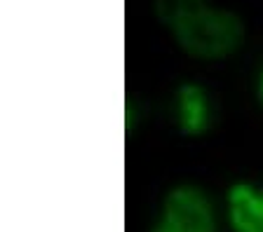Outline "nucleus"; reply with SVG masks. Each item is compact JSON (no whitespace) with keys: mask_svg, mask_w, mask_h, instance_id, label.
I'll return each instance as SVG.
<instances>
[{"mask_svg":"<svg viewBox=\"0 0 263 232\" xmlns=\"http://www.w3.org/2000/svg\"><path fill=\"white\" fill-rule=\"evenodd\" d=\"M155 14L174 43L197 61H223L240 50L245 26L209 0H155Z\"/></svg>","mask_w":263,"mask_h":232,"instance_id":"f257e3e1","label":"nucleus"},{"mask_svg":"<svg viewBox=\"0 0 263 232\" xmlns=\"http://www.w3.org/2000/svg\"><path fill=\"white\" fill-rule=\"evenodd\" d=\"M151 232H216L212 202L195 185H176L164 197L162 216Z\"/></svg>","mask_w":263,"mask_h":232,"instance_id":"f03ea898","label":"nucleus"},{"mask_svg":"<svg viewBox=\"0 0 263 232\" xmlns=\"http://www.w3.org/2000/svg\"><path fill=\"white\" fill-rule=\"evenodd\" d=\"M176 127L183 136H202L212 127V103L202 85L183 82L176 89Z\"/></svg>","mask_w":263,"mask_h":232,"instance_id":"7ed1b4c3","label":"nucleus"},{"mask_svg":"<svg viewBox=\"0 0 263 232\" xmlns=\"http://www.w3.org/2000/svg\"><path fill=\"white\" fill-rule=\"evenodd\" d=\"M228 221L235 232H263V188L233 183L226 195Z\"/></svg>","mask_w":263,"mask_h":232,"instance_id":"20e7f679","label":"nucleus"},{"mask_svg":"<svg viewBox=\"0 0 263 232\" xmlns=\"http://www.w3.org/2000/svg\"><path fill=\"white\" fill-rule=\"evenodd\" d=\"M256 99H258V103H261V108H263V66H261L258 77H256Z\"/></svg>","mask_w":263,"mask_h":232,"instance_id":"39448f33","label":"nucleus"}]
</instances>
